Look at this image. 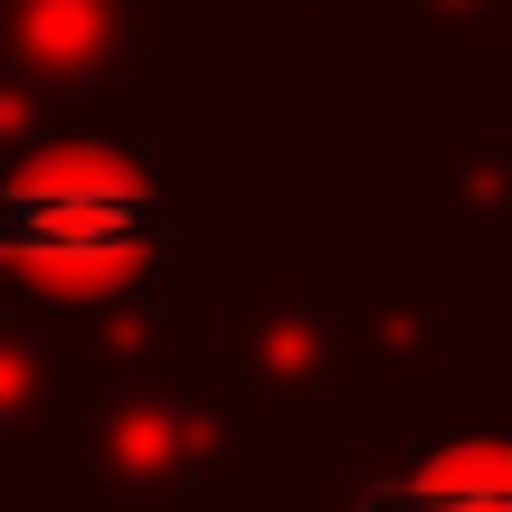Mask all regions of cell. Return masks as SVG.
Listing matches in <instances>:
<instances>
[{"label":"cell","mask_w":512,"mask_h":512,"mask_svg":"<svg viewBox=\"0 0 512 512\" xmlns=\"http://www.w3.org/2000/svg\"><path fill=\"white\" fill-rule=\"evenodd\" d=\"M181 143L143 114L0 152V332L57 342L95 389L181 342Z\"/></svg>","instance_id":"6da1fadb"},{"label":"cell","mask_w":512,"mask_h":512,"mask_svg":"<svg viewBox=\"0 0 512 512\" xmlns=\"http://www.w3.org/2000/svg\"><path fill=\"white\" fill-rule=\"evenodd\" d=\"M256 418L219 351L171 342L95 399L86 512H219L228 484L256 475Z\"/></svg>","instance_id":"7a4b0ae2"},{"label":"cell","mask_w":512,"mask_h":512,"mask_svg":"<svg viewBox=\"0 0 512 512\" xmlns=\"http://www.w3.org/2000/svg\"><path fill=\"white\" fill-rule=\"evenodd\" d=\"M342 323H351V266L342 256H275L256 266V294L228 313V380H238L256 446H294L313 418V389L342 380Z\"/></svg>","instance_id":"3957f363"},{"label":"cell","mask_w":512,"mask_h":512,"mask_svg":"<svg viewBox=\"0 0 512 512\" xmlns=\"http://www.w3.org/2000/svg\"><path fill=\"white\" fill-rule=\"evenodd\" d=\"M171 0H0V76L48 95H171Z\"/></svg>","instance_id":"277c9868"},{"label":"cell","mask_w":512,"mask_h":512,"mask_svg":"<svg viewBox=\"0 0 512 512\" xmlns=\"http://www.w3.org/2000/svg\"><path fill=\"white\" fill-rule=\"evenodd\" d=\"M294 512H512V437H399L313 475Z\"/></svg>","instance_id":"5b68a950"},{"label":"cell","mask_w":512,"mask_h":512,"mask_svg":"<svg viewBox=\"0 0 512 512\" xmlns=\"http://www.w3.org/2000/svg\"><path fill=\"white\" fill-rule=\"evenodd\" d=\"M437 380V266L399 256L380 294H361L342 323V389L361 399H418Z\"/></svg>","instance_id":"8992f818"},{"label":"cell","mask_w":512,"mask_h":512,"mask_svg":"<svg viewBox=\"0 0 512 512\" xmlns=\"http://www.w3.org/2000/svg\"><path fill=\"white\" fill-rule=\"evenodd\" d=\"M95 399L105 389L38 332H0V437H95Z\"/></svg>","instance_id":"52a82bcc"},{"label":"cell","mask_w":512,"mask_h":512,"mask_svg":"<svg viewBox=\"0 0 512 512\" xmlns=\"http://www.w3.org/2000/svg\"><path fill=\"white\" fill-rule=\"evenodd\" d=\"M427 171H437L446 219H512V133H456L446 124L427 143Z\"/></svg>","instance_id":"ba28073f"},{"label":"cell","mask_w":512,"mask_h":512,"mask_svg":"<svg viewBox=\"0 0 512 512\" xmlns=\"http://www.w3.org/2000/svg\"><path fill=\"white\" fill-rule=\"evenodd\" d=\"M389 48H512V0H389Z\"/></svg>","instance_id":"9c48e42d"},{"label":"cell","mask_w":512,"mask_h":512,"mask_svg":"<svg viewBox=\"0 0 512 512\" xmlns=\"http://www.w3.org/2000/svg\"><path fill=\"white\" fill-rule=\"evenodd\" d=\"M266 10H342V0H266Z\"/></svg>","instance_id":"30bf717a"}]
</instances>
